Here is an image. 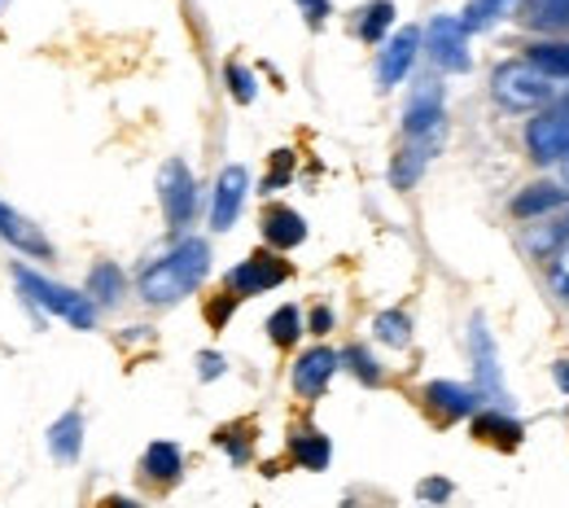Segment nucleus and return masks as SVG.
<instances>
[{
  "mask_svg": "<svg viewBox=\"0 0 569 508\" xmlns=\"http://www.w3.org/2000/svg\"><path fill=\"white\" fill-rule=\"evenodd\" d=\"M426 404L438 412V417H447V421H456V417H473V412H478V395L465 390V386H456V381H429Z\"/></svg>",
  "mask_w": 569,
  "mask_h": 508,
  "instance_id": "obj_14",
  "label": "nucleus"
},
{
  "mask_svg": "<svg viewBox=\"0 0 569 508\" xmlns=\"http://www.w3.org/2000/svg\"><path fill=\"white\" fill-rule=\"evenodd\" d=\"M219 447H228V456H232V460H246V456H250L246 438L237 435V430H223V435H219Z\"/></svg>",
  "mask_w": 569,
  "mask_h": 508,
  "instance_id": "obj_31",
  "label": "nucleus"
},
{
  "mask_svg": "<svg viewBox=\"0 0 569 508\" xmlns=\"http://www.w3.org/2000/svg\"><path fill=\"white\" fill-rule=\"evenodd\" d=\"M268 333H272L277 347H293L298 333H302V316H298V307H277V311L268 316Z\"/></svg>",
  "mask_w": 569,
  "mask_h": 508,
  "instance_id": "obj_25",
  "label": "nucleus"
},
{
  "mask_svg": "<svg viewBox=\"0 0 569 508\" xmlns=\"http://www.w3.org/2000/svg\"><path fill=\"white\" fill-rule=\"evenodd\" d=\"M566 202H569L566 185H535V189L517 193V202H512V216L530 219V216H543V211H557V207H566Z\"/></svg>",
  "mask_w": 569,
  "mask_h": 508,
  "instance_id": "obj_17",
  "label": "nucleus"
},
{
  "mask_svg": "<svg viewBox=\"0 0 569 508\" xmlns=\"http://www.w3.org/2000/svg\"><path fill=\"white\" fill-rule=\"evenodd\" d=\"M372 333H377L386 347H408V342H412V320H408V311H381V316L372 320Z\"/></svg>",
  "mask_w": 569,
  "mask_h": 508,
  "instance_id": "obj_24",
  "label": "nucleus"
},
{
  "mask_svg": "<svg viewBox=\"0 0 569 508\" xmlns=\"http://www.w3.org/2000/svg\"><path fill=\"white\" fill-rule=\"evenodd\" d=\"M429 153H433V146L412 141V146L395 158V167H390V185H395V189H412V185L421 180V171H426Z\"/></svg>",
  "mask_w": 569,
  "mask_h": 508,
  "instance_id": "obj_19",
  "label": "nucleus"
},
{
  "mask_svg": "<svg viewBox=\"0 0 569 508\" xmlns=\"http://www.w3.org/2000/svg\"><path fill=\"white\" fill-rule=\"evenodd\" d=\"M342 363H351V372H356L363 386H377V381H381V363L372 360L363 347H347V351H342Z\"/></svg>",
  "mask_w": 569,
  "mask_h": 508,
  "instance_id": "obj_28",
  "label": "nucleus"
},
{
  "mask_svg": "<svg viewBox=\"0 0 569 508\" xmlns=\"http://www.w3.org/2000/svg\"><path fill=\"white\" fill-rule=\"evenodd\" d=\"M4 4H9V0H0V9H4Z\"/></svg>",
  "mask_w": 569,
  "mask_h": 508,
  "instance_id": "obj_40",
  "label": "nucleus"
},
{
  "mask_svg": "<svg viewBox=\"0 0 569 508\" xmlns=\"http://www.w3.org/2000/svg\"><path fill=\"white\" fill-rule=\"evenodd\" d=\"M207 272H211V246L202 237H189L144 272L141 298L153 307H171V302H180V298L198 290L207 281Z\"/></svg>",
  "mask_w": 569,
  "mask_h": 508,
  "instance_id": "obj_1",
  "label": "nucleus"
},
{
  "mask_svg": "<svg viewBox=\"0 0 569 508\" xmlns=\"http://www.w3.org/2000/svg\"><path fill=\"white\" fill-rule=\"evenodd\" d=\"M526 146L539 162H561L569 158V110H552V114H539L530 128H526Z\"/></svg>",
  "mask_w": 569,
  "mask_h": 508,
  "instance_id": "obj_7",
  "label": "nucleus"
},
{
  "mask_svg": "<svg viewBox=\"0 0 569 508\" xmlns=\"http://www.w3.org/2000/svg\"><path fill=\"white\" fill-rule=\"evenodd\" d=\"M473 435L478 438H487V442H496V447H517L521 438H526V430L512 421V417H503V412H478L473 417Z\"/></svg>",
  "mask_w": 569,
  "mask_h": 508,
  "instance_id": "obj_18",
  "label": "nucleus"
},
{
  "mask_svg": "<svg viewBox=\"0 0 569 508\" xmlns=\"http://www.w3.org/2000/svg\"><path fill=\"white\" fill-rule=\"evenodd\" d=\"M246 189H250L246 167H223V171H219V185H214V207H211L214 228H232V223H237V211H241V202H246Z\"/></svg>",
  "mask_w": 569,
  "mask_h": 508,
  "instance_id": "obj_11",
  "label": "nucleus"
},
{
  "mask_svg": "<svg viewBox=\"0 0 569 508\" xmlns=\"http://www.w3.org/2000/svg\"><path fill=\"white\" fill-rule=\"evenodd\" d=\"M561 110H569V97H566V101H561Z\"/></svg>",
  "mask_w": 569,
  "mask_h": 508,
  "instance_id": "obj_39",
  "label": "nucleus"
},
{
  "mask_svg": "<svg viewBox=\"0 0 569 508\" xmlns=\"http://www.w3.org/2000/svg\"><path fill=\"white\" fill-rule=\"evenodd\" d=\"M491 92L503 110H539V106L557 101V79L530 62H503L491 74Z\"/></svg>",
  "mask_w": 569,
  "mask_h": 508,
  "instance_id": "obj_2",
  "label": "nucleus"
},
{
  "mask_svg": "<svg viewBox=\"0 0 569 508\" xmlns=\"http://www.w3.org/2000/svg\"><path fill=\"white\" fill-rule=\"evenodd\" d=\"M180 469H184V456H180L176 442H149V451H144V474H149V478L176 482Z\"/></svg>",
  "mask_w": 569,
  "mask_h": 508,
  "instance_id": "obj_20",
  "label": "nucleus"
},
{
  "mask_svg": "<svg viewBox=\"0 0 569 508\" xmlns=\"http://www.w3.org/2000/svg\"><path fill=\"white\" fill-rule=\"evenodd\" d=\"M79 447H83V417L71 408V412H62V417L49 426V451L71 465L74 456H79Z\"/></svg>",
  "mask_w": 569,
  "mask_h": 508,
  "instance_id": "obj_16",
  "label": "nucleus"
},
{
  "mask_svg": "<svg viewBox=\"0 0 569 508\" xmlns=\"http://www.w3.org/2000/svg\"><path fill=\"white\" fill-rule=\"evenodd\" d=\"M469 351H473V368H478L482 390L503 399V372H499V360H496V338H491V329H487L482 316L469 320Z\"/></svg>",
  "mask_w": 569,
  "mask_h": 508,
  "instance_id": "obj_8",
  "label": "nucleus"
},
{
  "mask_svg": "<svg viewBox=\"0 0 569 508\" xmlns=\"http://www.w3.org/2000/svg\"><path fill=\"white\" fill-rule=\"evenodd\" d=\"M508 4H512V0H469V9L460 13V27H465V31H482V27L496 22Z\"/></svg>",
  "mask_w": 569,
  "mask_h": 508,
  "instance_id": "obj_26",
  "label": "nucleus"
},
{
  "mask_svg": "<svg viewBox=\"0 0 569 508\" xmlns=\"http://www.w3.org/2000/svg\"><path fill=\"white\" fill-rule=\"evenodd\" d=\"M426 40H429V58H433L442 71L460 74L473 67V58H469V31L460 27V18H447V13L433 18Z\"/></svg>",
  "mask_w": 569,
  "mask_h": 508,
  "instance_id": "obj_5",
  "label": "nucleus"
},
{
  "mask_svg": "<svg viewBox=\"0 0 569 508\" xmlns=\"http://www.w3.org/2000/svg\"><path fill=\"white\" fill-rule=\"evenodd\" d=\"M0 241H9V246H18V250H27V255H36V259H49V255H53L49 237H44V232H40L27 216H18L13 207H4V202H0Z\"/></svg>",
  "mask_w": 569,
  "mask_h": 508,
  "instance_id": "obj_13",
  "label": "nucleus"
},
{
  "mask_svg": "<svg viewBox=\"0 0 569 508\" xmlns=\"http://www.w3.org/2000/svg\"><path fill=\"white\" fill-rule=\"evenodd\" d=\"M390 27H395V0H372V4L359 13V36H363V44H377Z\"/></svg>",
  "mask_w": 569,
  "mask_h": 508,
  "instance_id": "obj_23",
  "label": "nucleus"
},
{
  "mask_svg": "<svg viewBox=\"0 0 569 508\" xmlns=\"http://www.w3.org/2000/svg\"><path fill=\"white\" fill-rule=\"evenodd\" d=\"M158 193H162V211H167V223L171 228H189V219L198 211V185L189 176V167L180 158H171L158 176Z\"/></svg>",
  "mask_w": 569,
  "mask_h": 508,
  "instance_id": "obj_4",
  "label": "nucleus"
},
{
  "mask_svg": "<svg viewBox=\"0 0 569 508\" xmlns=\"http://www.w3.org/2000/svg\"><path fill=\"white\" fill-rule=\"evenodd\" d=\"M438 123H442V88L438 83H421L412 92L408 110H403V128H408L412 141H426L429 132H438Z\"/></svg>",
  "mask_w": 569,
  "mask_h": 508,
  "instance_id": "obj_10",
  "label": "nucleus"
},
{
  "mask_svg": "<svg viewBox=\"0 0 569 508\" xmlns=\"http://www.w3.org/2000/svg\"><path fill=\"white\" fill-rule=\"evenodd\" d=\"M88 298L101 302V307L119 302V298H123V272H119L114 263H97V268L88 272Z\"/></svg>",
  "mask_w": 569,
  "mask_h": 508,
  "instance_id": "obj_22",
  "label": "nucleus"
},
{
  "mask_svg": "<svg viewBox=\"0 0 569 508\" xmlns=\"http://www.w3.org/2000/svg\"><path fill=\"white\" fill-rule=\"evenodd\" d=\"M421 496L438 505V500H447V496H451V482H447V478H426V482H421Z\"/></svg>",
  "mask_w": 569,
  "mask_h": 508,
  "instance_id": "obj_34",
  "label": "nucleus"
},
{
  "mask_svg": "<svg viewBox=\"0 0 569 508\" xmlns=\"http://www.w3.org/2000/svg\"><path fill=\"white\" fill-rule=\"evenodd\" d=\"M284 277H289V263L284 259H277V255H250L246 263H237L228 272V290L237 293V298H254V293L281 286Z\"/></svg>",
  "mask_w": 569,
  "mask_h": 508,
  "instance_id": "obj_6",
  "label": "nucleus"
},
{
  "mask_svg": "<svg viewBox=\"0 0 569 508\" xmlns=\"http://www.w3.org/2000/svg\"><path fill=\"white\" fill-rule=\"evenodd\" d=\"M232 307H237V298H219V302H211V325H223V320L232 316Z\"/></svg>",
  "mask_w": 569,
  "mask_h": 508,
  "instance_id": "obj_36",
  "label": "nucleus"
},
{
  "mask_svg": "<svg viewBox=\"0 0 569 508\" xmlns=\"http://www.w3.org/2000/svg\"><path fill=\"white\" fill-rule=\"evenodd\" d=\"M289 176H293V153L281 149V153H272V171H268L263 189H268V193H272V189H284V185H289Z\"/></svg>",
  "mask_w": 569,
  "mask_h": 508,
  "instance_id": "obj_30",
  "label": "nucleus"
},
{
  "mask_svg": "<svg viewBox=\"0 0 569 508\" xmlns=\"http://www.w3.org/2000/svg\"><path fill=\"white\" fill-rule=\"evenodd\" d=\"M198 372H202V381H214V377L223 372V356H214V351H202V356H198Z\"/></svg>",
  "mask_w": 569,
  "mask_h": 508,
  "instance_id": "obj_33",
  "label": "nucleus"
},
{
  "mask_svg": "<svg viewBox=\"0 0 569 508\" xmlns=\"http://www.w3.org/2000/svg\"><path fill=\"white\" fill-rule=\"evenodd\" d=\"M298 9L307 13V22H311V27H320V22L329 18V0H298Z\"/></svg>",
  "mask_w": 569,
  "mask_h": 508,
  "instance_id": "obj_32",
  "label": "nucleus"
},
{
  "mask_svg": "<svg viewBox=\"0 0 569 508\" xmlns=\"http://www.w3.org/2000/svg\"><path fill=\"white\" fill-rule=\"evenodd\" d=\"M106 508H141L137 500H123V496H114V500H106Z\"/></svg>",
  "mask_w": 569,
  "mask_h": 508,
  "instance_id": "obj_38",
  "label": "nucleus"
},
{
  "mask_svg": "<svg viewBox=\"0 0 569 508\" xmlns=\"http://www.w3.org/2000/svg\"><path fill=\"white\" fill-rule=\"evenodd\" d=\"M228 88H232V97L246 106V101H254V74L246 71V67H237V62H228Z\"/></svg>",
  "mask_w": 569,
  "mask_h": 508,
  "instance_id": "obj_29",
  "label": "nucleus"
},
{
  "mask_svg": "<svg viewBox=\"0 0 569 508\" xmlns=\"http://www.w3.org/2000/svg\"><path fill=\"white\" fill-rule=\"evenodd\" d=\"M13 277H18L22 293H27L36 307H44V311L62 316V320L74 325V329H92V325H97V307H92V298L67 290V286H58V281H49V277L31 272V268H18Z\"/></svg>",
  "mask_w": 569,
  "mask_h": 508,
  "instance_id": "obj_3",
  "label": "nucleus"
},
{
  "mask_svg": "<svg viewBox=\"0 0 569 508\" xmlns=\"http://www.w3.org/2000/svg\"><path fill=\"white\" fill-rule=\"evenodd\" d=\"M557 386H561V390L569 395V360L557 363Z\"/></svg>",
  "mask_w": 569,
  "mask_h": 508,
  "instance_id": "obj_37",
  "label": "nucleus"
},
{
  "mask_svg": "<svg viewBox=\"0 0 569 508\" xmlns=\"http://www.w3.org/2000/svg\"><path fill=\"white\" fill-rule=\"evenodd\" d=\"M333 329V311L329 307H316L311 311V333H329Z\"/></svg>",
  "mask_w": 569,
  "mask_h": 508,
  "instance_id": "obj_35",
  "label": "nucleus"
},
{
  "mask_svg": "<svg viewBox=\"0 0 569 508\" xmlns=\"http://www.w3.org/2000/svg\"><path fill=\"white\" fill-rule=\"evenodd\" d=\"M557 241H561V250L552 255V268H548V281H552V290L569 298V223H561V232H557Z\"/></svg>",
  "mask_w": 569,
  "mask_h": 508,
  "instance_id": "obj_27",
  "label": "nucleus"
},
{
  "mask_svg": "<svg viewBox=\"0 0 569 508\" xmlns=\"http://www.w3.org/2000/svg\"><path fill=\"white\" fill-rule=\"evenodd\" d=\"M338 363H342L338 351H329V347H311L307 356H298V363H293V390H298L302 399H316V395L329 386V377L338 372Z\"/></svg>",
  "mask_w": 569,
  "mask_h": 508,
  "instance_id": "obj_9",
  "label": "nucleus"
},
{
  "mask_svg": "<svg viewBox=\"0 0 569 508\" xmlns=\"http://www.w3.org/2000/svg\"><path fill=\"white\" fill-rule=\"evenodd\" d=\"M263 237L277 246V250H293L307 241V219L289 207H268L263 211Z\"/></svg>",
  "mask_w": 569,
  "mask_h": 508,
  "instance_id": "obj_15",
  "label": "nucleus"
},
{
  "mask_svg": "<svg viewBox=\"0 0 569 508\" xmlns=\"http://www.w3.org/2000/svg\"><path fill=\"white\" fill-rule=\"evenodd\" d=\"M289 451H293V460H298L302 469H325V465H329V456H333L329 438L316 435V430H298V435L289 438Z\"/></svg>",
  "mask_w": 569,
  "mask_h": 508,
  "instance_id": "obj_21",
  "label": "nucleus"
},
{
  "mask_svg": "<svg viewBox=\"0 0 569 508\" xmlns=\"http://www.w3.org/2000/svg\"><path fill=\"white\" fill-rule=\"evenodd\" d=\"M417 49H421V31H417V27H403V31L386 44V53H381V62H377V79H381V88H395L403 74L412 71Z\"/></svg>",
  "mask_w": 569,
  "mask_h": 508,
  "instance_id": "obj_12",
  "label": "nucleus"
}]
</instances>
